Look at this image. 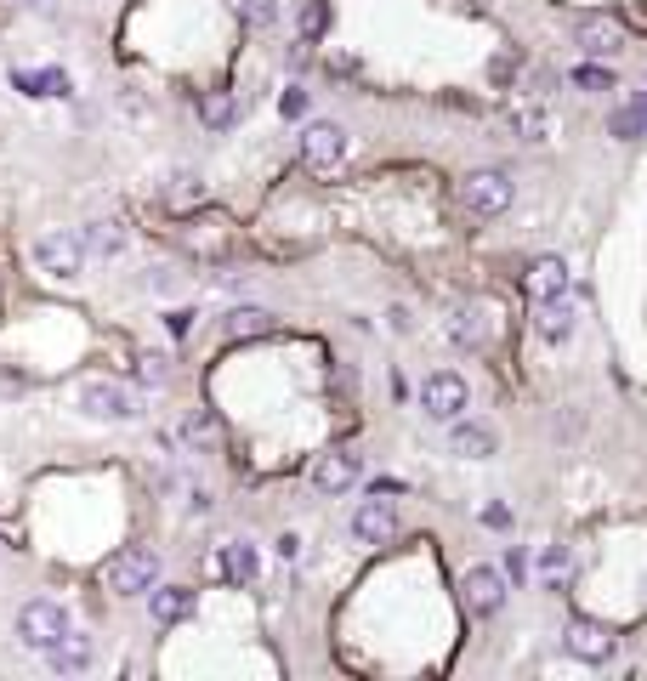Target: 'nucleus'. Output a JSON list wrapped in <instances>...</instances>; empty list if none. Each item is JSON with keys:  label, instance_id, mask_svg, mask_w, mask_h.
<instances>
[{"label": "nucleus", "instance_id": "obj_1", "mask_svg": "<svg viewBox=\"0 0 647 681\" xmlns=\"http://www.w3.org/2000/svg\"><path fill=\"white\" fill-rule=\"evenodd\" d=\"M159 585V557L148 545H125L103 562V591L114 596H148Z\"/></svg>", "mask_w": 647, "mask_h": 681}, {"label": "nucleus", "instance_id": "obj_2", "mask_svg": "<svg viewBox=\"0 0 647 681\" xmlns=\"http://www.w3.org/2000/svg\"><path fill=\"white\" fill-rule=\"evenodd\" d=\"M69 630H74L69 625V608H63V602H52V596H35V602H23V608H18V642L29 647V653L57 647Z\"/></svg>", "mask_w": 647, "mask_h": 681}, {"label": "nucleus", "instance_id": "obj_3", "mask_svg": "<svg viewBox=\"0 0 647 681\" xmlns=\"http://www.w3.org/2000/svg\"><path fill=\"white\" fill-rule=\"evenodd\" d=\"M35 267L46 273V279H57V284L80 279V267H86L80 233H40V239H35Z\"/></svg>", "mask_w": 647, "mask_h": 681}, {"label": "nucleus", "instance_id": "obj_4", "mask_svg": "<svg viewBox=\"0 0 647 681\" xmlns=\"http://www.w3.org/2000/svg\"><path fill=\"white\" fill-rule=\"evenodd\" d=\"M460 205L472 210V216H500L511 205V176L483 165V171H466L460 176Z\"/></svg>", "mask_w": 647, "mask_h": 681}, {"label": "nucleus", "instance_id": "obj_5", "mask_svg": "<svg viewBox=\"0 0 647 681\" xmlns=\"http://www.w3.org/2000/svg\"><path fill=\"white\" fill-rule=\"evenodd\" d=\"M80 409H86L91 420H137L142 398L120 381H86L80 386Z\"/></svg>", "mask_w": 647, "mask_h": 681}, {"label": "nucleus", "instance_id": "obj_6", "mask_svg": "<svg viewBox=\"0 0 647 681\" xmlns=\"http://www.w3.org/2000/svg\"><path fill=\"white\" fill-rule=\"evenodd\" d=\"M466 403H472V392H466V381H460L455 369H438V375L420 381V409L432 420H460Z\"/></svg>", "mask_w": 647, "mask_h": 681}, {"label": "nucleus", "instance_id": "obj_7", "mask_svg": "<svg viewBox=\"0 0 647 681\" xmlns=\"http://www.w3.org/2000/svg\"><path fill=\"white\" fill-rule=\"evenodd\" d=\"M460 596H466V608H472L477 619L500 613V608H506V568H489V562L466 568V579H460Z\"/></svg>", "mask_w": 647, "mask_h": 681}, {"label": "nucleus", "instance_id": "obj_8", "mask_svg": "<svg viewBox=\"0 0 647 681\" xmlns=\"http://www.w3.org/2000/svg\"><path fill=\"white\" fill-rule=\"evenodd\" d=\"M301 159H307V171H335L347 159V131L335 120H313L301 131Z\"/></svg>", "mask_w": 647, "mask_h": 681}, {"label": "nucleus", "instance_id": "obj_9", "mask_svg": "<svg viewBox=\"0 0 647 681\" xmlns=\"http://www.w3.org/2000/svg\"><path fill=\"white\" fill-rule=\"evenodd\" d=\"M562 647H568L574 659H585V664H608L613 647H619V636H613L602 619H568V630H562Z\"/></svg>", "mask_w": 647, "mask_h": 681}, {"label": "nucleus", "instance_id": "obj_10", "mask_svg": "<svg viewBox=\"0 0 647 681\" xmlns=\"http://www.w3.org/2000/svg\"><path fill=\"white\" fill-rule=\"evenodd\" d=\"M574 46H579L585 57H619V52H625V23L608 18V12L579 18V23H574Z\"/></svg>", "mask_w": 647, "mask_h": 681}, {"label": "nucleus", "instance_id": "obj_11", "mask_svg": "<svg viewBox=\"0 0 647 681\" xmlns=\"http://www.w3.org/2000/svg\"><path fill=\"white\" fill-rule=\"evenodd\" d=\"M352 534H358V545H386L398 534V506L381 500V489H375V500H364L352 511Z\"/></svg>", "mask_w": 647, "mask_h": 681}, {"label": "nucleus", "instance_id": "obj_12", "mask_svg": "<svg viewBox=\"0 0 647 681\" xmlns=\"http://www.w3.org/2000/svg\"><path fill=\"white\" fill-rule=\"evenodd\" d=\"M364 477V466H358V454L352 449H330V454H318V466H313V489L318 494H347L352 483Z\"/></svg>", "mask_w": 647, "mask_h": 681}, {"label": "nucleus", "instance_id": "obj_13", "mask_svg": "<svg viewBox=\"0 0 647 681\" xmlns=\"http://www.w3.org/2000/svg\"><path fill=\"white\" fill-rule=\"evenodd\" d=\"M91 659H97V647H91L86 630H69L57 647H46V664L57 676H80V670H91Z\"/></svg>", "mask_w": 647, "mask_h": 681}, {"label": "nucleus", "instance_id": "obj_14", "mask_svg": "<svg viewBox=\"0 0 647 681\" xmlns=\"http://www.w3.org/2000/svg\"><path fill=\"white\" fill-rule=\"evenodd\" d=\"M568 284H574V273H568V262H562V256H540V262L528 267V296H534V301L568 296Z\"/></svg>", "mask_w": 647, "mask_h": 681}, {"label": "nucleus", "instance_id": "obj_15", "mask_svg": "<svg viewBox=\"0 0 647 681\" xmlns=\"http://www.w3.org/2000/svg\"><path fill=\"white\" fill-rule=\"evenodd\" d=\"M449 449H455L460 460H489V454L500 449V432H494V426H483V420H455Z\"/></svg>", "mask_w": 647, "mask_h": 681}, {"label": "nucleus", "instance_id": "obj_16", "mask_svg": "<svg viewBox=\"0 0 647 681\" xmlns=\"http://www.w3.org/2000/svg\"><path fill=\"white\" fill-rule=\"evenodd\" d=\"M193 602H199V591H188V585H154V591H148L154 625H182V619L193 613Z\"/></svg>", "mask_w": 647, "mask_h": 681}, {"label": "nucleus", "instance_id": "obj_17", "mask_svg": "<svg viewBox=\"0 0 647 681\" xmlns=\"http://www.w3.org/2000/svg\"><path fill=\"white\" fill-rule=\"evenodd\" d=\"M216 574L233 579V585H250V579L262 574V557H256V545L250 540H228L216 551Z\"/></svg>", "mask_w": 647, "mask_h": 681}, {"label": "nucleus", "instance_id": "obj_18", "mask_svg": "<svg viewBox=\"0 0 647 681\" xmlns=\"http://www.w3.org/2000/svg\"><path fill=\"white\" fill-rule=\"evenodd\" d=\"M222 335L228 341H256V335H273V313L267 307H233L222 318Z\"/></svg>", "mask_w": 647, "mask_h": 681}, {"label": "nucleus", "instance_id": "obj_19", "mask_svg": "<svg viewBox=\"0 0 647 681\" xmlns=\"http://www.w3.org/2000/svg\"><path fill=\"white\" fill-rule=\"evenodd\" d=\"M80 245H86V256H103V262H108V256H120V250H125V227L108 222V216H103V222H86Z\"/></svg>", "mask_w": 647, "mask_h": 681}, {"label": "nucleus", "instance_id": "obj_20", "mask_svg": "<svg viewBox=\"0 0 647 681\" xmlns=\"http://www.w3.org/2000/svg\"><path fill=\"white\" fill-rule=\"evenodd\" d=\"M12 86H18L23 97H69V74L63 69H40V74L18 69L12 74Z\"/></svg>", "mask_w": 647, "mask_h": 681}, {"label": "nucleus", "instance_id": "obj_21", "mask_svg": "<svg viewBox=\"0 0 647 681\" xmlns=\"http://www.w3.org/2000/svg\"><path fill=\"white\" fill-rule=\"evenodd\" d=\"M540 335L551 341V347H562V341H574V307L568 301H540Z\"/></svg>", "mask_w": 647, "mask_h": 681}, {"label": "nucleus", "instance_id": "obj_22", "mask_svg": "<svg viewBox=\"0 0 647 681\" xmlns=\"http://www.w3.org/2000/svg\"><path fill=\"white\" fill-rule=\"evenodd\" d=\"M199 120H205L210 131H228V125L239 120V103H233V91H205V97H199Z\"/></svg>", "mask_w": 647, "mask_h": 681}, {"label": "nucleus", "instance_id": "obj_23", "mask_svg": "<svg viewBox=\"0 0 647 681\" xmlns=\"http://www.w3.org/2000/svg\"><path fill=\"white\" fill-rule=\"evenodd\" d=\"M540 574H545V591H562V585L574 579V551H568V545H545Z\"/></svg>", "mask_w": 647, "mask_h": 681}, {"label": "nucleus", "instance_id": "obj_24", "mask_svg": "<svg viewBox=\"0 0 647 681\" xmlns=\"http://www.w3.org/2000/svg\"><path fill=\"white\" fill-rule=\"evenodd\" d=\"M182 443H193V449H216V443H222L216 415H210V409H193V415L182 420Z\"/></svg>", "mask_w": 647, "mask_h": 681}, {"label": "nucleus", "instance_id": "obj_25", "mask_svg": "<svg viewBox=\"0 0 647 681\" xmlns=\"http://www.w3.org/2000/svg\"><path fill=\"white\" fill-rule=\"evenodd\" d=\"M165 205H176V210H188V205H205V182H199V176H176L171 188H165Z\"/></svg>", "mask_w": 647, "mask_h": 681}, {"label": "nucleus", "instance_id": "obj_26", "mask_svg": "<svg viewBox=\"0 0 647 681\" xmlns=\"http://www.w3.org/2000/svg\"><path fill=\"white\" fill-rule=\"evenodd\" d=\"M137 381L142 386H165V381H171V358H165V352H142V358H137Z\"/></svg>", "mask_w": 647, "mask_h": 681}, {"label": "nucleus", "instance_id": "obj_27", "mask_svg": "<svg viewBox=\"0 0 647 681\" xmlns=\"http://www.w3.org/2000/svg\"><path fill=\"white\" fill-rule=\"evenodd\" d=\"M449 335H455L460 347H483V324H477V313H472V307H460V313H455Z\"/></svg>", "mask_w": 647, "mask_h": 681}, {"label": "nucleus", "instance_id": "obj_28", "mask_svg": "<svg viewBox=\"0 0 647 681\" xmlns=\"http://www.w3.org/2000/svg\"><path fill=\"white\" fill-rule=\"evenodd\" d=\"M574 86H579V91H613V69H602V63H579V69H574Z\"/></svg>", "mask_w": 647, "mask_h": 681}, {"label": "nucleus", "instance_id": "obj_29", "mask_svg": "<svg viewBox=\"0 0 647 681\" xmlns=\"http://www.w3.org/2000/svg\"><path fill=\"white\" fill-rule=\"evenodd\" d=\"M324 29H330V6H324V0H313V6H301V35H307V40H318Z\"/></svg>", "mask_w": 647, "mask_h": 681}, {"label": "nucleus", "instance_id": "obj_30", "mask_svg": "<svg viewBox=\"0 0 647 681\" xmlns=\"http://www.w3.org/2000/svg\"><path fill=\"white\" fill-rule=\"evenodd\" d=\"M239 12H245L250 29H267V23L279 18V6H273V0H239Z\"/></svg>", "mask_w": 647, "mask_h": 681}, {"label": "nucleus", "instance_id": "obj_31", "mask_svg": "<svg viewBox=\"0 0 647 681\" xmlns=\"http://www.w3.org/2000/svg\"><path fill=\"white\" fill-rule=\"evenodd\" d=\"M608 131L613 137H636V131H642V108H619V114L608 120Z\"/></svg>", "mask_w": 647, "mask_h": 681}, {"label": "nucleus", "instance_id": "obj_32", "mask_svg": "<svg viewBox=\"0 0 647 681\" xmlns=\"http://www.w3.org/2000/svg\"><path fill=\"white\" fill-rule=\"evenodd\" d=\"M279 108H284V120H301V114H307V91H301V86H290V91L279 97Z\"/></svg>", "mask_w": 647, "mask_h": 681}, {"label": "nucleus", "instance_id": "obj_33", "mask_svg": "<svg viewBox=\"0 0 647 681\" xmlns=\"http://www.w3.org/2000/svg\"><path fill=\"white\" fill-rule=\"evenodd\" d=\"M165 330H171V335H188V330H193V313H188V307H176V313H165Z\"/></svg>", "mask_w": 647, "mask_h": 681}, {"label": "nucleus", "instance_id": "obj_34", "mask_svg": "<svg viewBox=\"0 0 647 681\" xmlns=\"http://www.w3.org/2000/svg\"><path fill=\"white\" fill-rule=\"evenodd\" d=\"M279 557H284V562L301 557V540H296V534H279Z\"/></svg>", "mask_w": 647, "mask_h": 681}, {"label": "nucleus", "instance_id": "obj_35", "mask_svg": "<svg viewBox=\"0 0 647 681\" xmlns=\"http://www.w3.org/2000/svg\"><path fill=\"white\" fill-rule=\"evenodd\" d=\"M386 318H392V330H398V335H409V330H415V324H409V307H392Z\"/></svg>", "mask_w": 647, "mask_h": 681}, {"label": "nucleus", "instance_id": "obj_36", "mask_svg": "<svg viewBox=\"0 0 647 681\" xmlns=\"http://www.w3.org/2000/svg\"><path fill=\"white\" fill-rule=\"evenodd\" d=\"M483 523H489V528H506L511 511H506V506H489V511H483Z\"/></svg>", "mask_w": 647, "mask_h": 681}, {"label": "nucleus", "instance_id": "obj_37", "mask_svg": "<svg viewBox=\"0 0 647 681\" xmlns=\"http://www.w3.org/2000/svg\"><path fill=\"white\" fill-rule=\"evenodd\" d=\"M12 6H40V0H12Z\"/></svg>", "mask_w": 647, "mask_h": 681}]
</instances>
